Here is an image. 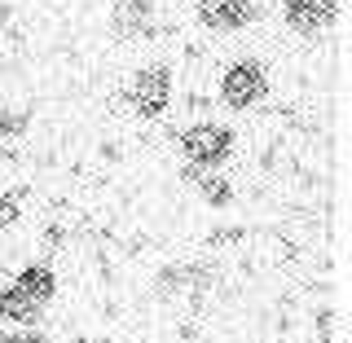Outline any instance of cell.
Listing matches in <instances>:
<instances>
[{
	"mask_svg": "<svg viewBox=\"0 0 352 343\" xmlns=\"http://www.w3.org/2000/svg\"><path fill=\"white\" fill-rule=\"evenodd\" d=\"M339 22V0H282V27L300 40H326Z\"/></svg>",
	"mask_w": 352,
	"mask_h": 343,
	"instance_id": "5",
	"label": "cell"
},
{
	"mask_svg": "<svg viewBox=\"0 0 352 343\" xmlns=\"http://www.w3.org/2000/svg\"><path fill=\"white\" fill-rule=\"evenodd\" d=\"M36 124V110L31 106H5L0 110V141H22Z\"/></svg>",
	"mask_w": 352,
	"mask_h": 343,
	"instance_id": "11",
	"label": "cell"
},
{
	"mask_svg": "<svg viewBox=\"0 0 352 343\" xmlns=\"http://www.w3.org/2000/svg\"><path fill=\"white\" fill-rule=\"evenodd\" d=\"M44 313L49 308L36 304L27 291H18L14 282H0V322H9L14 330H27V326H44Z\"/></svg>",
	"mask_w": 352,
	"mask_h": 343,
	"instance_id": "7",
	"label": "cell"
},
{
	"mask_svg": "<svg viewBox=\"0 0 352 343\" xmlns=\"http://www.w3.org/2000/svg\"><path fill=\"white\" fill-rule=\"evenodd\" d=\"M71 343H119V339H106V335H80V339H71Z\"/></svg>",
	"mask_w": 352,
	"mask_h": 343,
	"instance_id": "15",
	"label": "cell"
},
{
	"mask_svg": "<svg viewBox=\"0 0 352 343\" xmlns=\"http://www.w3.org/2000/svg\"><path fill=\"white\" fill-rule=\"evenodd\" d=\"M176 102V71L168 62H146L128 75V88H124V106L141 124H159L168 119V110Z\"/></svg>",
	"mask_w": 352,
	"mask_h": 343,
	"instance_id": "2",
	"label": "cell"
},
{
	"mask_svg": "<svg viewBox=\"0 0 352 343\" xmlns=\"http://www.w3.org/2000/svg\"><path fill=\"white\" fill-rule=\"evenodd\" d=\"M216 97L229 115H251L273 97V75L260 58H234L220 66V80H216Z\"/></svg>",
	"mask_w": 352,
	"mask_h": 343,
	"instance_id": "1",
	"label": "cell"
},
{
	"mask_svg": "<svg viewBox=\"0 0 352 343\" xmlns=\"http://www.w3.org/2000/svg\"><path fill=\"white\" fill-rule=\"evenodd\" d=\"M194 190L198 198H203L212 212H229V207L238 203V185L225 176V168H212V172H198V181H194Z\"/></svg>",
	"mask_w": 352,
	"mask_h": 343,
	"instance_id": "9",
	"label": "cell"
},
{
	"mask_svg": "<svg viewBox=\"0 0 352 343\" xmlns=\"http://www.w3.org/2000/svg\"><path fill=\"white\" fill-rule=\"evenodd\" d=\"M176 150H181V159L190 163V168L212 172V168H225V163L234 159L238 132L229 124H220V119H194V124H185L176 132Z\"/></svg>",
	"mask_w": 352,
	"mask_h": 343,
	"instance_id": "3",
	"label": "cell"
},
{
	"mask_svg": "<svg viewBox=\"0 0 352 343\" xmlns=\"http://www.w3.org/2000/svg\"><path fill=\"white\" fill-rule=\"evenodd\" d=\"M18 220H22V203L14 198V190H0V234L14 229Z\"/></svg>",
	"mask_w": 352,
	"mask_h": 343,
	"instance_id": "13",
	"label": "cell"
},
{
	"mask_svg": "<svg viewBox=\"0 0 352 343\" xmlns=\"http://www.w3.org/2000/svg\"><path fill=\"white\" fill-rule=\"evenodd\" d=\"M14 286L18 291H27L36 304L49 308L53 300H58V291H62V282H58V269H53L49 260H31V264H22V269L14 273Z\"/></svg>",
	"mask_w": 352,
	"mask_h": 343,
	"instance_id": "8",
	"label": "cell"
},
{
	"mask_svg": "<svg viewBox=\"0 0 352 343\" xmlns=\"http://www.w3.org/2000/svg\"><path fill=\"white\" fill-rule=\"evenodd\" d=\"M9 22H14V5H9V0H0V31H5Z\"/></svg>",
	"mask_w": 352,
	"mask_h": 343,
	"instance_id": "14",
	"label": "cell"
},
{
	"mask_svg": "<svg viewBox=\"0 0 352 343\" xmlns=\"http://www.w3.org/2000/svg\"><path fill=\"white\" fill-rule=\"evenodd\" d=\"M194 18L207 36H238L260 18V5L256 0H198Z\"/></svg>",
	"mask_w": 352,
	"mask_h": 343,
	"instance_id": "6",
	"label": "cell"
},
{
	"mask_svg": "<svg viewBox=\"0 0 352 343\" xmlns=\"http://www.w3.org/2000/svg\"><path fill=\"white\" fill-rule=\"evenodd\" d=\"M238 242H247V225H225V229H212V234H207V247H212V251L238 247Z\"/></svg>",
	"mask_w": 352,
	"mask_h": 343,
	"instance_id": "12",
	"label": "cell"
},
{
	"mask_svg": "<svg viewBox=\"0 0 352 343\" xmlns=\"http://www.w3.org/2000/svg\"><path fill=\"white\" fill-rule=\"evenodd\" d=\"M150 291H154V300H159V304H176V300H185V295H190V278H185V264H163V269L154 273Z\"/></svg>",
	"mask_w": 352,
	"mask_h": 343,
	"instance_id": "10",
	"label": "cell"
},
{
	"mask_svg": "<svg viewBox=\"0 0 352 343\" xmlns=\"http://www.w3.org/2000/svg\"><path fill=\"white\" fill-rule=\"evenodd\" d=\"M159 0H115L110 5V36L124 44H150L159 40Z\"/></svg>",
	"mask_w": 352,
	"mask_h": 343,
	"instance_id": "4",
	"label": "cell"
},
{
	"mask_svg": "<svg viewBox=\"0 0 352 343\" xmlns=\"http://www.w3.org/2000/svg\"><path fill=\"white\" fill-rule=\"evenodd\" d=\"M0 343H22V335L18 330H0Z\"/></svg>",
	"mask_w": 352,
	"mask_h": 343,
	"instance_id": "16",
	"label": "cell"
}]
</instances>
